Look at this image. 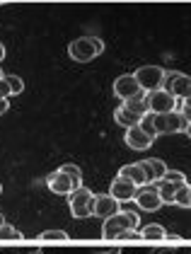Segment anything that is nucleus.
Masks as SVG:
<instances>
[{"mask_svg": "<svg viewBox=\"0 0 191 254\" xmlns=\"http://www.w3.org/2000/svg\"><path fill=\"white\" fill-rule=\"evenodd\" d=\"M138 225H140V215L135 213L133 208H124V211H119V213H114L112 218L104 220L102 237H104V240H119L121 233H126V230H131V228L138 230Z\"/></svg>", "mask_w": 191, "mask_h": 254, "instance_id": "nucleus-1", "label": "nucleus"}, {"mask_svg": "<svg viewBox=\"0 0 191 254\" xmlns=\"http://www.w3.org/2000/svg\"><path fill=\"white\" fill-rule=\"evenodd\" d=\"M150 114L148 104H145V97H135L128 99V102H121L114 112V121L124 128H131V126H138L143 119Z\"/></svg>", "mask_w": 191, "mask_h": 254, "instance_id": "nucleus-2", "label": "nucleus"}, {"mask_svg": "<svg viewBox=\"0 0 191 254\" xmlns=\"http://www.w3.org/2000/svg\"><path fill=\"white\" fill-rule=\"evenodd\" d=\"M99 54H104V41L99 37H80L68 44V56L77 63H90Z\"/></svg>", "mask_w": 191, "mask_h": 254, "instance_id": "nucleus-3", "label": "nucleus"}, {"mask_svg": "<svg viewBox=\"0 0 191 254\" xmlns=\"http://www.w3.org/2000/svg\"><path fill=\"white\" fill-rule=\"evenodd\" d=\"M133 75L138 85L143 87V92H153V90H162L167 80V70H162L160 65H140Z\"/></svg>", "mask_w": 191, "mask_h": 254, "instance_id": "nucleus-4", "label": "nucleus"}, {"mask_svg": "<svg viewBox=\"0 0 191 254\" xmlns=\"http://www.w3.org/2000/svg\"><path fill=\"white\" fill-rule=\"evenodd\" d=\"M153 121H155V131H157V136H162V133H184L187 131V126H189V121L184 119L182 112H167V114H153Z\"/></svg>", "mask_w": 191, "mask_h": 254, "instance_id": "nucleus-5", "label": "nucleus"}, {"mask_svg": "<svg viewBox=\"0 0 191 254\" xmlns=\"http://www.w3.org/2000/svg\"><path fill=\"white\" fill-rule=\"evenodd\" d=\"M68 206H70V215L73 218H90L92 215V206H95V194L90 189L80 187V189L68 194Z\"/></svg>", "mask_w": 191, "mask_h": 254, "instance_id": "nucleus-6", "label": "nucleus"}, {"mask_svg": "<svg viewBox=\"0 0 191 254\" xmlns=\"http://www.w3.org/2000/svg\"><path fill=\"white\" fill-rule=\"evenodd\" d=\"M145 104L150 114H167L177 109V97H172L167 90H153V92H145Z\"/></svg>", "mask_w": 191, "mask_h": 254, "instance_id": "nucleus-7", "label": "nucleus"}, {"mask_svg": "<svg viewBox=\"0 0 191 254\" xmlns=\"http://www.w3.org/2000/svg\"><path fill=\"white\" fill-rule=\"evenodd\" d=\"M114 95L121 102H128V99H135V97H145L143 87L138 85L135 75H121V78L114 80Z\"/></svg>", "mask_w": 191, "mask_h": 254, "instance_id": "nucleus-8", "label": "nucleus"}, {"mask_svg": "<svg viewBox=\"0 0 191 254\" xmlns=\"http://www.w3.org/2000/svg\"><path fill=\"white\" fill-rule=\"evenodd\" d=\"M135 206H138L140 211H148V213L162 208V196L157 191V184H145L143 189H138V194H135Z\"/></svg>", "mask_w": 191, "mask_h": 254, "instance_id": "nucleus-9", "label": "nucleus"}, {"mask_svg": "<svg viewBox=\"0 0 191 254\" xmlns=\"http://www.w3.org/2000/svg\"><path fill=\"white\" fill-rule=\"evenodd\" d=\"M165 90L177 99H187L191 97V78L184 73H167L165 80Z\"/></svg>", "mask_w": 191, "mask_h": 254, "instance_id": "nucleus-10", "label": "nucleus"}, {"mask_svg": "<svg viewBox=\"0 0 191 254\" xmlns=\"http://www.w3.org/2000/svg\"><path fill=\"white\" fill-rule=\"evenodd\" d=\"M124 140H126V145H128L131 150H138V153L148 150V148L155 143V138L148 136V133L140 128V124H138V126H131V128H126V136H124Z\"/></svg>", "mask_w": 191, "mask_h": 254, "instance_id": "nucleus-11", "label": "nucleus"}, {"mask_svg": "<svg viewBox=\"0 0 191 254\" xmlns=\"http://www.w3.org/2000/svg\"><path fill=\"white\" fill-rule=\"evenodd\" d=\"M46 187H49V191L61 194V196H68L70 191H75V184H73V179L65 175L61 167H58L56 172H51V175L46 177Z\"/></svg>", "mask_w": 191, "mask_h": 254, "instance_id": "nucleus-12", "label": "nucleus"}, {"mask_svg": "<svg viewBox=\"0 0 191 254\" xmlns=\"http://www.w3.org/2000/svg\"><path fill=\"white\" fill-rule=\"evenodd\" d=\"M138 189H140V187H135L133 182H128V179L116 175L114 182H112V187H109V194L121 203V201H133L135 194H138Z\"/></svg>", "mask_w": 191, "mask_h": 254, "instance_id": "nucleus-13", "label": "nucleus"}, {"mask_svg": "<svg viewBox=\"0 0 191 254\" xmlns=\"http://www.w3.org/2000/svg\"><path fill=\"white\" fill-rule=\"evenodd\" d=\"M121 211V206H119V201H116L112 194H99L95 196V206H92V215H97V218H112L114 213H119Z\"/></svg>", "mask_w": 191, "mask_h": 254, "instance_id": "nucleus-14", "label": "nucleus"}, {"mask_svg": "<svg viewBox=\"0 0 191 254\" xmlns=\"http://www.w3.org/2000/svg\"><path fill=\"white\" fill-rule=\"evenodd\" d=\"M140 167H143V172L148 177V184H155V182H160L162 177L167 175V165L160 157H145V160H140Z\"/></svg>", "mask_w": 191, "mask_h": 254, "instance_id": "nucleus-15", "label": "nucleus"}, {"mask_svg": "<svg viewBox=\"0 0 191 254\" xmlns=\"http://www.w3.org/2000/svg\"><path fill=\"white\" fill-rule=\"evenodd\" d=\"M119 177H124V179L133 182L135 187H145V184H148V177H145V172H143L140 162H133V165H124V167L119 170Z\"/></svg>", "mask_w": 191, "mask_h": 254, "instance_id": "nucleus-16", "label": "nucleus"}, {"mask_svg": "<svg viewBox=\"0 0 191 254\" xmlns=\"http://www.w3.org/2000/svg\"><path fill=\"white\" fill-rule=\"evenodd\" d=\"M157 184V191H160V196H162V203H174V196H177V191L184 187H179V184H170V182H165V179H160V182H155Z\"/></svg>", "mask_w": 191, "mask_h": 254, "instance_id": "nucleus-17", "label": "nucleus"}, {"mask_svg": "<svg viewBox=\"0 0 191 254\" xmlns=\"http://www.w3.org/2000/svg\"><path fill=\"white\" fill-rule=\"evenodd\" d=\"M140 237L143 240H167V230L160 225V223H150L140 230Z\"/></svg>", "mask_w": 191, "mask_h": 254, "instance_id": "nucleus-18", "label": "nucleus"}, {"mask_svg": "<svg viewBox=\"0 0 191 254\" xmlns=\"http://www.w3.org/2000/svg\"><path fill=\"white\" fill-rule=\"evenodd\" d=\"M61 170L70 177V179H73L75 189H80V187H82V172H80V167H77V165H73V162H65V165H61Z\"/></svg>", "mask_w": 191, "mask_h": 254, "instance_id": "nucleus-19", "label": "nucleus"}, {"mask_svg": "<svg viewBox=\"0 0 191 254\" xmlns=\"http://www.w3.org/2000/svg\"><path fill=\"white\" fill-rule=\"evenodd\" d=\"M174 203L177 206H182V208H191V191H189V184H184L177 196H174Z\"/></svg>", "mask_w": 191, "mask_h": 254, "instance_id": "nucleus-20", "label": "nucleus"}, {"mask_svg": "<svg viewBox=\"0 0 191 254\" xmlns=\"http://www.w3.org/2000/svg\"><path fill=\"white\" fill-rule=\"evenodd\" d=\"M22 237H24V235L19 233L17 228H12V225H7V223L0 225V240H15V242H17Z\"/></svg>", "mask_w": 191, "mask_h": 254, "instance_id": "nucleus-21", "label": "nucleus"}, {"mask_svg": "<svg viewBox=\"0 0 191 254\" xmlns=\"http://www.w3.org/2000/svg\"><path fill=\"white\" fill-rule=\"evenodd\" d=\"M39 240H70V235L65 230H44L39 235Z\"/></svg>", "mask_w": 191, "mask_h": 254, "instance_id": "nucleus-22", "label": "nucleus"}, {"mask_svg": "<svg viewBox=\"0 0 191 254\" xmlns=\"http://www.w3.org/2000/svg\"><path fill=\"white\" fill-rule=\"evenodd\" d=\"M162 179H165V182H170V184H179V187H182V184H187V177L182 175V172H177V170H167V175L162 177Z\"/></svg>", "mask_w": 191, "mask_h": 254, "instance_id": "nucleus-23", "label": "nucleus"}, {"mask_svg": "<svg viewBox=\"0 0 191 254\" xmlns=\"http://www.w3.org/2000/svg\"><path fill=\"white\" fill-rule=\"evenodd\" d=\"M5 80L10 82V87H12V95L24 92V80H22V78H17V75H5Z\"/></svg>", "mask_w": 191, "mask_h": 254, "instance_id": "nucleus-24", "label": "nucleus"}, {"mask_svg": "<svg viewBox=\"0 0 191 254\" xmlns=\"http://www.w3.org/2000/svg\"><path fill=\"white\" fill-rule=\"evenodd\" d=\"M140 128L148 133V136H153V138H157V131H155V121H153V114H148V117L140 121Z\"/></svg>", "mask_w": 191, "mask_h": 254, "instance_id": "nucleus-25", "label": "nucleus"}, {"mask_svg": "<svg viewBox=\"0 0 191 254\" xmlns=\"http://www.w3.org/2000/svg\"><path fill=\"white\" fill-rule=\"evenodd\" d=\"M12 97V87H10V82L5 78H0V99H7Z\"/></svg>", "mask_w": 191, "mask_h": 254, "instance_id": "nucleus-26", "label": "nucleus"}, {"mask_svg": "<svg viewBox=\"0 0 191 254\" xmlns=\"http://www.w3.org/2000/svg\"><path fill=\"white\" fill-rule=\"evenodd\" d=\"M179 112L184 114V119H187V121H191V97L182 99V109H179Z\"/></svg>", "mask_w": 191, "mask_h": 254, "instance_id": "nucleus-27", "label": "nucleus"}, {"mask_svg": "<svg viewBox=\"0 0 191 254\" xmlns=\"http://www.w3.org/2000/svg\"><path fill=\"white\" fill-rule=\"evenodd\" d=\"M138 237H140V230H135V228H131V230L121 233V237H119V240H138Z\"/></svg>", "mask_w": 191, "mask_h": 254, "instance_id": "nucleus-28", "label": "nucleus"}, {"mask_svg": "<svg viewBox=\"0 0 191 254\" xmlns=\"http://www.w3.org/2000/svg\"><path fill=\"white\" fill-rule=\"evenodd\" d=\"M95 254H121V247H97Z\"/></svg>", "mask_w": 191, "mask_h": 254, "instance_id": "nucleus-29", "label": "nucleus"}, {"mask_svg": "<svg viewBox=\"0 0 191 254\" xmlns=\"http://www.w3.org/2000/svg\"><path fill=\"white\" fill-rule=\"evenodd\" d=\"M17 254H44V250L41 247H22L17 250Z\"/></svg>", "mask_w": 191, "mask_h": 254, "instance_id": "nucleus-30", "label": "nucleus"}, {"mask_svg": "<svg viewBox=\"0 0 191 254\" xmlns=\"http://www.w3.org/2000/svg\"><path fill=\"white\" fill-rule=\"evenodd\" d=\"M174 252H177V254H191V247L182 245V247H174Z\"/></svg>", "mask_w": 191, "mask_h": 254, "instance_id": "nucleus-31", "label": "nucleus"}, {"mask_svg": "<svg viewBox=\"0 0 191 254\" xmlns=\"http://www.w3.org/2000/svg\"><path fill=\"white\" fill-rule=\"evenodd\" d=\"M7 109H10V107H7V99H0V117H2Z\"/></svg>", "mask_w": 191, "mask_h": 254, "instance_id": "nucleus-32", "label": "nucleus"}, {"mask_svg": "<svg viewBox=\"0 0 191 254\" xmlns=\"http://www.w3.org/2000/svg\"><path fill=\"white\" fill-rule=\"evenodd\" d=\"M157 254H177V252H174L172 247H165V250H160V252H157Z\"/></svg>", "mask_w": 191, "mask_h": 254, "instance_id": "nucleus-33", "label": "nucleus"}, {"mask_svg": "<svg viewBox=\"0 0 191 254\" xmlns=\"http://www.w3.org/2000/svg\"><path fill=\"white\" fill-rule=\"evenodd\" d=\"M167 240H182V237H179L177 233H167Z\"/></svg>", "mask_w": 191, "mask_h": 254, "instance_id": "nucleus-34", "label": "nucleus"}, {"mask_svg": "<svg viewBox=\"0 0 191 254\" xmlns=\"http://www.w3.org/2000/svg\"><path fill=\"white\" fill-rule=\"evenodd\" d=\"M5 59V46H2V44H0V61Z\"/></svg>", "mask_w": 191, "mask_h": 254, "instance_id": "nucleus-35", "label": "nucleus"}, {"mask_svg": "<svg viewBox=\"0 0 191 254\" xmlns=\"http://www.w3.org/2000/svg\"><path fill=\"white\" fill-rule=\"evenodd\" d=\"M0 254H17V252H12V250H0Z\"/></svg>", "mask_w": 191, "mask_h": 254, "instance_id": "nucleus-36", "label": "nucleus"}, {"mask_svg": "<svg viewBox=\"0 0 191 254\" xmlns=\"http://www.w3.org/2000/svg\"><path fill=\"white\" fill-rule=\"evenodd\" d=\"M184 133H187V136L191 138V121H189V126H187V131H184Z\"/></svg>", "mask_w": 191, "mask_h": 254, "instance_id": "nucleus-37", "label": "nucleus"}, {"mask_svg": "<svg viewBox=\"0 0 191 254\" xmlns=\"http://www.w3.org/2000/svg\"><path fill=\"white\" fill-rule=\"evenodd\" d=\"M0 78H5V75H2V70H0Z\"/></svg>", "mask_w": 191, "mask_h": 254, "instance_id": "nucleus-38", "label": "nucleus"}, {"mask_svg": "<svg viewBox=\"0 0 191 254\" xmlns=\"http://www.w3.org/2000/svg\"><path fill=\"white\" fill-rule=\"evenodd\" d=\"M0 194H2V184H0Z\"/></svg>", "mask_w": 191, "mask_h": 254, "instance_id": "nucleus-39", "label": "nucleus"}, {"mask_svg": "<svg viewBox=\"0 0 191 254\" xmlns=\"http://www.w3.org/2000/svg\"><path fill=\"white\" fill-rule=\"evenodd\" d=\"M189 191H191V187H189Z\"/></svg>", "mask_w": 191, "mask_h": 254, "instance_id": "nucleus-40", "label": "nucleus"}]
</instances>
